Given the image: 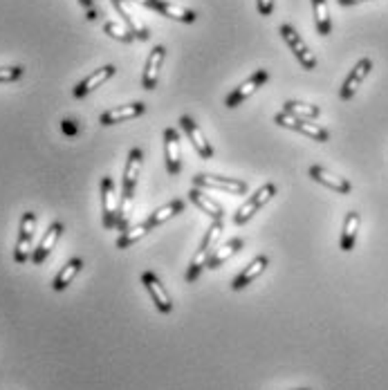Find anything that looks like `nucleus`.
<instances>
[{
  "instance_id": "obj_1",
  "label": "nucleus",
  "mask_w": 388,
  "mask_h": 390,
  "mask_svg": "<svg viewBox=\"0 0 388 390\" xmlns=\"http://www.w3.org/2000/svg\"><path fill=\"white\" fill-rule=\"evenodd\" d=\"M279 32H281V36H283V41L288 43L290 50L294 52L297 61L303 65V70H317V56L310 52V47L306 45V41L301 39V34L294 30V27L288 25V23H283V25L279 27Z\"/></svg>"
},
{
  "instance_id": "obj_2",
  "label": "nucleus",
  "mask_w": 388,
  "mask_h": 390,
  "mask_svg": "<svg viewBox=\"0 0 388 390\" xmlns=\"http://www.w3.org/2000/svg\"><path fill=\"white\" fill-rule=\"evenodd\" d=\"M193 186L195 188H218V191H224V193H231V195H245L249 191V184L245 182V179L206 175V173L193 175Z\"/></svg>"
},
{
  "instance_id": "obj_3",
  "label": "nucleus",
  "mask_w": 388,
  "mask_h": 390,
  "mask_svg": "<svg viewBox=\"0 0 388 390\" xmlns=\"http://www.w3.org/2000/svg\"><path fill=\"white\" fill-rule=\"evenodd\" d=\"M274 123H279L281 128H290V130H297L301 135H306L315 141H328L330 139V132L326 128H321L319 123H310V119H299V117H292L288 112H279L276 117H274Z\"/></svg>"
},
{
  "instance_id": "obj_4",
  "label": "nucleus",
  "mask_w": 388,
  "mask_h": 390,
  "mask_svg": "<svg viewBox=\"0 0 388 390\" xmlns=\"http://www.w3.org/2000/svg\"><path fill=\"white\" fill-rule=\"evenodd\" d=\"M34 227H36V213L25 211L21 218V227H18V240L14 249V260L23 265L32 258V238H34Z\"/></svg>"
},
{
  "instance_id": "obj_5",
  "label": "nucleus",
  "mask_w": 388,
  "mask_h": 390,
  "mask_svg": "<svg viewBox=\"0 0 388 390\" xmlns=\"http://www.w3.org/2000/svg\"><path fill=\"white\" fill-rule=\"evenodd\" d=\"M276 195V184H272V182H267V184H263L261 188L254 195H249V200L247 202H245L238 211L233 213V224H247L249 220H252V215L258 211V209H263V204H267L270 200Z\"/></svg>"
},
{
  "instance_id": "obj_6",
  "label": "nucleus",
  "mask_w": 388,
  "mask_h": 390,
  "mask_svg": "<svg viewBox=\"0 0 388 390\" xmlns=\"http://www.w3.org/2000/svg\"><path fill=\"white\" fill-rule=\"evenodd\" d=\"M267 81H270V72H267V70H256L247 81H242L238 88L227 94L224 106L229 108V110H231V108H238L245 99H249L252 94L256 92L258 88H263V85L267 83Z\"/></svg>"
},
{
  "instance_id": "obj_7",
  "label": "nucleus",
  "mask_w": 388,
  "mask_h": 390,
  "mask_svg": "<svg viewBox=\"0 0 388 390\" xmlns=\"http://www.w3.org/2000/svg\"><path fill=\"white\" fill-rule=\"evenodd\" d=\"M141 285L146 287V292L150 294V299H153L155 308L162 312V314H171L173 312V299L171 294L166 292V287L162 285V281L157 278L153 272H144L141 274Z\"/></svg>"
},
{
  "instance_id": "obj_8",
  "label": "nucleus",
  "mask_w": 388,
  "mask_h": 390,
  "mask_svg": "<svg viewBox=\"0 0 388 390\" xmlns=\"http://www.w3.org/2000/svg\"><path fill=\"white\" fill-rule=\"evenodd\" d=\"M117 197H115V182L112 177H103L101 179V218H103V227L112 229L117 227Z\"/></svg>"
},
{
  "instance_id": "obj_9",
  "label": "nucleus",
  "mask_w": 388,
  "mask_h": 390,
  "mask_svg": "<svg viewBox=\"0 0 388 390\" xmlns=\"http://www.w3.org/2000/svg\"><path fill=\"white\" fill-rule=\"evenodd\" d=\"M179 126H182V130L186 132V137H188V141L193 144V148H195L197 155H200L202 159H211V157H213V146H211V141L204 137L202 128L197 126V123H195L191 117H188V115L179 117Z\"/></svg>"
},
{
  "instance_id": "obj_10",
  "label": "nucleus",
  "mask_w": 388,
  "mask_h": 390,
  "mask_svg": "<svg viewBox=\"0 0 388 390\" xmlns=\"http://www.w3.org/2000/svg\"><path fill=\"white\" fill-rule=\"evenodd\" d=\"M373 70V61L368 59V56H364L362 61H357V65L353 70H350V74L346 77L344 85H342V90H339V97H342L344 101H350L357 94L359 90V85L364 83V79L368 77V72Z\"/></svg>"
},
{
  "instance_id": "obj_11",
  "label": "nucleus",
  "mask_w": 388,
  "mask_h": 390,
  "mask_svg": "<svg viewBox=\"0 0 388 390\" xmlns=\"http://www.w3.org/2000/svg\"><path fill=\"white\" fill-rule=\"evenodd\" d=\"M166 56V47L164 45H155L153 50L148 54V61H146V68L141 72V88L144 90H155L157 88V81H159V68H162V61Z\"/></svg>"
},
{
  "instance_id": "obj_12",
  "label": "nucleus",
  "mask_w": 388,
  "mask_h": 390,
  "mask_svg": "<svg viewBox=\"0 0 388 390\" xmlns=\"http://www.w3.org/2000/svg\"><path fill=\"white\" fill-rule=\"evenodd\" d=\"M146 112V103L135 101V103H128V106H117V108H110L106 112H101V126H115V123L121 121H130V119H137Z\"/></svg>"
},
{
  "instance_id": "obj_13",
  "label": "nucleus",
  "mask_w": 388,
  "mask_h": 390,
  "mask_svg": "<svg viewBox=\"0 0 388 390\" xmlns=\"http://www.w3.org/2000/svg\"><path fill=\"white\" fill-rule=\"evenodd\" d=\"M308 173H310L312 179H315V182L328 186L330 191H335V193H339V195H348L350 191H353V184H350L346 177H339V175H335V173H330L328 168L319 166V164L310 166Z\"/></svg>"
},
{
  "instance_id": "obj_14",
  "label": "nucleus",
  "mask_w": 388,
  "mask_h": 390,
  "mask_svg": "<svg viewBox=\"0 0 388 390\" xmlns=\"http://www.w3.org/2000/svg\"><path fill=\"white\" fill-rule=\"evenodd\" d=\"M115 72H117L115 65H103V68L94 70V72L88 74V77L83 79L81 83H77V88L72 90L74 99H83V97H86V94H90L92 90H97L101 83H106L110 77H115Z\"/></svg>"
},
{
  "instance_id": "obj_15",
  "label": "nucleus",
  "mask_w": 388,
  "mask_h": 390,
  "mask_svg": "<svg viewBox=\"0 0 388 390\" xmlns=\"http://www.w3.org/2000/svg\"><path fill=\"white\" fill-rule=\"evenodd\" d=\"M267 267H270V258H267V256H265V254H258L256 258H254V260L247 265V267H245L238 276H236L233 283H231V290H233V292L245 290L249 283L256 281L258 276H261L265 269H267Z\"/></svg>"
},
{
  "instance_id": "obj_16",
  "label": "nucleus",
  "mask_w": 388,
  "mask_h": 390,
  "mask_svg": "<svg viewBox=\"0 0 388 390\" xmlns=\"http://www.w3.org/2000/svg\"><path fill=\"white\" fill-rule=\"evenodd\" d=\"M164 159L168 175H177L182 170V161H179V135L175 128L164 130Z\"/></svg>"
},
{
  "instance_id": "obj_17",
  "label": "nucleus",
  "mask_w": 388,
  "mask_h": 390,
  "mask_svg": "<svg viewBox=\"0 0 388 390\" xmlns=\"http://www.w3.org/2000/svg\"><path fill=\"white\" fill-rule=\"evenodd\" d=\"M61 233H63V222H52L50 227H47V231H45V236H43V240H41L39 247H36V249L32 251V258H30V260H32L34 265H43L47 256L52 254L54 245L59 242Z\"/></svg>"
},
{
  "instance_id": "obj_18",
  "label": "nucleus",
  "mask_w": 388,
  "mask_h": 390,
  "mask_svg": "<svg viewBox=\"0 0 388 390\" xmlns=\"http://www.w3.org/2000/svg\"><path fill=\"white\" fill-rule=\"evenodd\" d=\"M188 200H191V202H193L197 209H200L202 213L209 215L211 220H222V218H224V209H222L220 204H218L215 200H211L209 195H204V193L200 191V188H195V186H193V188H191V193H188Z\"/></svg>"
},
{
  "instance_id": "obj_19",
  "label": "nucleus",
  "mask_w": 388,
  "mask_h": 390,
  "mask_svg": "<svg viewBox=\"0 0 388 390\" xmlns=\"http://www.w3.org/2000/svg\"><path fill=\"white\" fill-rule=\"evenodd\" d=\"M182 211H184V202H182V200H171V202H166L164 206L155 209V211L148 215L146 224L150 227V229H155V227L168 222L171 218H175L177 213H182Z\"/></svg>"
},
{
  "instance_id": "obj_20",
  "label": "nucleus",
  "mask_w": 388,
  "mask_h": 390,
  "mask_svg": "<svg viewBox=\"0 0 388 390\" xmlns=\"http://www.w3.org/2000/svg\"><path fill=\"white\" fill-rule=\"evenodd\" d=\"M242 245H245L242 238H233V240L224 242L222 247H218V249H213V254L209 256V260H206V269H218V267H220V265H224L227 260H229L236 251L242 249Z\"/></svg>"
},
{
  "instance_id": "obj_21",
  "label": "nucleus",
  "mask_w": 388,
  "mask_h": 390,
  "mask_svg": "<svg viewBox=\"0 0 388 390\" xmlns=\"http://www.w3.org/2000/svg\"><path fill=\"white\" fill-rule=\"evenodd\" d=\"M155 12H159L166 18H173V21H179V23H195L197 21L195 12H191V9H186V7L173 5V3H166V0H155Z\"/></svg>"
},
{
  "instance_id": "obj_22",
  "label": "nucleus",
  "mask_w": 388,
  "mask_h": 390,
  "mask_svg": "<svg viewBox=\"0 0 388 390\" xmlns=\"http://www.w3.org/2000/svg\"><path fill=\"white\" fill-rule=\"evenodd\" d=\"M112 7H115L117 12H119V16L124 18V23L128 25L130 34L135 36V41H148V39H150V34H148V27L139 25V23L135 21V16H132V14L128 12V7H126V0H112Z\"/></svg>"
},
{
  "instance_id": "obj_23",
  "label": "nucleus",
  "mask_w": 388,
  "mask_h": 390,
  "mask_svg": "<svg viewBox=\"0 0 388 390\" xmlns=\"http://www.w3.org/2000/svg\"><path fill=\"white\" fill-rule=\"evenodd\" d=\"M359 224H362V215L357 211H348L346 220H344V231H342V251H353V247L357 242V231H359Z\"/></svg>"
},
{
  "instance_id": "obj_24",
  "label": "nucleus",
  "mask_w": 388,
  "mask_h": 390,
  "mask_svg": "<svg viewBox=\"0 0 388 390\" xmlns=\"http://www.w3.org/2000/svg\"><path fill=\"white\" fill-rule=\"evenodd\" d=\"M81 269H83V260H81V258L68 260V263H65V267H63L59 274H56V278H54V283H52V290H54V292H63L74 278H77V274H79Z\"/></svg>"
},
{
  "instance_id": "obj_25",
  "label": "nucleus",
  "mask_w": 388,
  "mask_h": 390,
  "mask_svg": "<svg viewBox=\"0 0 388 390\" xmlns=\"http://www.w3.org/2000/svg\"><path fill=\"white\" fill-rule=\"evenodd\" d=\"M283 112H288L292 117H299V119H317L321 115V108L319 106H312V103H303V101H285L283 103Z\"/></svg>"
},
{
  "instance_id": "obj_26",
  "label": "nucleus",
  "mask_w": 388,
  "mask_h": 390,
  "mask_svg": "<svg viewBox=\"0 0 388 390\" xmlns=\"http://www.w3.org/2000/svg\"><path fill=\"white\" fill-rule=\"evenodd\" d=\"M312 9H315L317 32L321 36H330V32H333V21H330L328 3H326V0H312Z\"/></svg>"
},
{
  "instance_id": "obj_27",
  "label": "nucleus",
  "mask_w": 388,
  "mask_h": 390,
  "mask_svg": "<svg viewBox=\"0 0 388 390\" xmlns=\"http://www.w3.org/2000/svg\"><path fill=\"white\" fill-rule=\"evenodd\" d=\"M148 231H150V227L146 224V220L135 224V227H130V229H126L124 233L117 238V249H128L130 245H135L139 238H144Z\"/></svg>"
},
{
  "instance_id": "obj_28",
  "label": "nucleus",
  "mask_w": 388,
  "mask_h": 390,
  "mask_svg": "<svg viewBox=\"0 0 388 390\" xmlns=\"http://www.w3.org/2000/svg\"><path fill=\"white\" fill-rule=\"evenodd\" d=\"M103 32H106V34H110L112 36V39H115V41H121V43H132V41H135V36H132L130 34V30H128V27H121L119 23H112V21H108V23H103Z\"/></svg>"
},
{
  "instance_id": "obj_29",
  "label": "nucleus",
  "mask_w": 388,
  "mask_h": 390,
  "mask_svg": "<svg viewBox=\"0 0 388 390\" xmlns=\"http://www.w3.org/2000/svg\"><path fill=\"white\" fill-rule=\"evenodd\" d=\"M23 68L21 65H12V68H0V83H12L23 77Z\"/></svg>"
},
{
  "instance_id": "obj_30",
  "label": "nucleus",
  "mask_w": 388,
  "mask_h": 390,
  "mask_svg": "<svg viewBox=\"0 0 388 390\" xmlns=\"http://www.w3.org/2000/svg\"><path fill=\"white\" fill-rule=\"evenodd\" d=\"M258 5V14L261 16H272L274 12V0H256Z\"/></svg>"
},
{
  "instance_id": "obj_31",
  "label": "nucleus",
  "mask_w": 388,
  "mask_h": 390,
  "mask_svg": "<svg viewBox=\"0 0 388 390\" xmlns=\"http://www.w3.org/2000/svg\"><path fill=\"white\" fill-rule=\"evenodd\" d=\"M61 128H63L65 135H77V132H79V126H77V121H74V119H63Z\"/></svg>"
},
{
  "instance_id": "obj_32",
  "label": "nucleus",
  "mask_w": 388,
  "mask_h": 390,
  "mask_svg": "<svg viewBox=\"0 0 388 390\" xmlns=\"http://www.w3.org/2000/svg\"><path fill=\"white\" fill-rule=\"evenodd\" d=\"M132 3L144 5V7H148V9H155V0H132Z\"/></svg>"
},
{
  "instance_id": "obj_33",
  "label": "nucleus",
  "mask_w": 388,
  "mask_h": 390,
  "mask_svg": "<svg viewBox=\"0 0 388 390\" xmlns=\"http://www.w3.org/2000/svg\"><path fill=\"white\" fill-rule=\"evenodd\" d=\"M342 7H348V5H357V3H364V0H337Z\"/></svg>"
},
{
  "instance_id": "obj_34",
  "label": "nucleus",
  "mask_w": 388,
  "mask_h": 390,
  "mask_svg": "<svg viewBox=\"0 0 388 390\" xmlns=\"http://www.w3.org/2000/svg\"><path fill=\"white\" fill-rule=\"evenodd\" d=\"M79 3H81L83 7H86L88 12H90V9H94V0H79Z\"/></svg>"
},
{
  "instance_id": "obj_35",
  "label": "nucleus",
  "mask_w": 388,
  "mask_h": 390,
  "mask_svg": "<svg viewBox=\"0 0 388 390\" xmlns=\"http://www.w3.org/2000/svg\"><path fill=\"white\" fill-rule=\"evenodd\" d=\"M301 390H308V388H301Z\"/></svg>"
}]
</instances>
